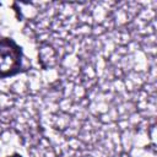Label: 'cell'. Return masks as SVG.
Wrapping results in <instances>:
<instances>
[{
  "mask_svg": "<svg viewBox=\"0 0 157 157\" xmlns=\"http://www.w3.org/2000/svg\"><path fill=\"white\" fill-rule=\"evenodd\" d=\"M22 48L12 38L0 39V78L15 76L23 71Z\"/></svg>",
  "mask_w": 157,
  "mask_h": 157,
  "instance_id": "1",
  "label": "cell"
},
{
  "mask_svg": "<svg viewBox=\"0 0 157 157\" xmlns=\"http://www.w3.org/2000/svg\"><path fill=\"white\" fill-rule=\"evenodd\" d=\"M7 157H23V156H21L20 153H13V155H11V156H7Z\"/></svg>",
  "mask_w": 157,
  "mask_h": 157,
  "instance_id": "2",
  "label": "cell"
}]
</instances>
